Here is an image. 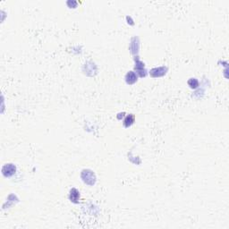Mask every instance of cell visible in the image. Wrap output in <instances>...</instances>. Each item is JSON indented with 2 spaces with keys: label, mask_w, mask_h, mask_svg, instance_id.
Returning <instances> with one entry per match:
<instances>
[{
  "label": "cell",
  "mask_w": 229,
  "mask_h": 229,
  "mask_svg": "<svg viewBox=\"0 0 229 229\" xmlns=\"http://www.w3.org/2000/svg\"><path fill=\"white\" fill-rule=\"evenodd\" d=\"M188 84H189L192 88H196V87H198V85H199V83L196 79H190L189 81H188Z\"/></svg>",
  "instance_id": "277c9868"
},
{
  "label": "cell",
  "mask_w": 229,
  "mask_h": 229,
  "mask_svg": "<svg viewBox=\"0 0 229 229\" xmlns=\"http://www.w3.org/2000/svg\"><path fill=\"white\" fill-rule=\"evenodd\" d=\"M2 172L4 174V176H10L12 174H13V173L15 172V166H13L12 164H6L5 166H4Z\"/></svg>",
  "instance_id": "6da1fadb"
},
{
  "label": "cell",
  "mask_w": 229,
  "mask_h": 229,
  "mask_svg": "<svg viewBox=\"0 0 229 229\" xmlns=\"http://www.w3.org/2000/svg\"><path fill=\"white\" fill-rule=\"evenodd\" d=\"M133 122H134V116L131 114H129V116H127L126 118L124 119V125L125 127H129V126H131L133 124Z\"/></svg>",
  "instance_id": "3957f363"
},
{
  "label": "cell",
  "mask_w": 229,
  "mask_h": 229,
  "mask_svg": "<svg viewBox=\"0 0 229 229\" xmlns=\"http://www.w3.org/2000/svg\"><path fill=\"white\" fill-rule=\"evenodd\" d=\"M126 81H127L128 83L132 84V83H135L137 81V76L133 72H130V73H128L127 75H126Z\"/></svg>",
  "instance_id": "7a4b0ae2"
}]
</instances>
